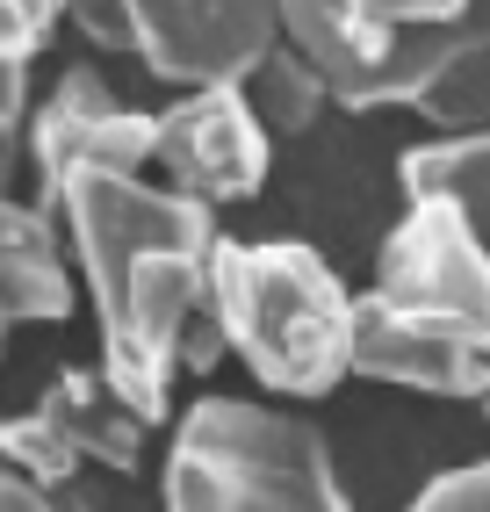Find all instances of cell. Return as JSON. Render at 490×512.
Masks as SVG:
<instances>
[{"instance_id":"obj_20","label":"cell","mask_w":490,"mask_h":512,"mask_svg":"<svg viewBox=\"0 0 490 512\" xmlns=\"http://www.w3.org/2000/svg\"><path fill=\"white\" fill-rule=\"evenodd\" d=\"M483 419H490V397H483Z\"/></svg>"},{"instance_id":"obj_11","label":"cell","mask_w":490,"mask_h":512,"mask_svg":"<svg viewBox=\"0 0 490 512\" xmlns=\"http://www.w3.org/2000/svg\"><path fill=\"white\" fill-rule=\"evenodd\" d=\"M37 419L65 440V455L80 469L101 462V469H137L145 462V440H152V419L109 383L101 368H65L51 375V390L37 397Z\"/></svg>"},{"instance_id":"obj_1","label":"cell","mask_w":490,"mask_h":512,"mask_svg":"<svg viewBox=\"0 0 490 512\" xmlns=\"http://www.w3.org/2000/svg\"><path fill=\"white\" fill-rule=\"evenodd\" d=\"M51 224L73 246V267L94 303L101 375L159 426L173 375H202L231 354L217 296H209L224 246L217 210L145 174H73L51 202Z\"/></svg>"},{"instance_id":"obj_12","label":"cell","mask_w":490,"mask_h":512,"mask_svg":"<svg viewBox=\"0 0 490 512\" xmlns=\"http://www.w3.org/2000/svg\"><path fill=\"white\" fill-rule=\"evenodd\" d=\"M0 303L15 311V325H51L73 311V267H65L58 224L15 195H0Z\"/></svg>"},{"instance_id":"obj_15","label":"cell","mask_w":490,"mask_h":512,"mask_svg":"<svg viewBox=\"0 0 490 512\" xmlns=\"http://www.w3.org/2000/svg\"><path fill=\"white\" fill-rule=\"evenodd\" d=\"M65 22V0H0V73H29V58Z\"/></svg>"},{"instance_id":"obj_17","label":"cell","mask_w":490,"mask_h":512,"mask_svg":"<svg viewBox=\"0 0 490 512\" xmlns=\"http://www.w3.org/2000/svg\"><path fill=\"white\" fill-rule=\"evenodd\" d=\"M65 22L80 29V37L94 51H116V58H137L130 44V15H123V0H65Z\"/></svg>"},{"instance_id":"obj_10","label":"cell","mask_w":490,"mask_h":512,"mask_svg":"<svg viewBox=\"0 0 490 512\" xmlns=\"http://www.w3.org/2000/svg\"><path fill=\"white\" fill-rule=\"evenodd\" d=\"M354 375L418 390V397H454V404L490 397V354H476L469 339H454L440 325L390 311L382 296H354Z\"/></svg>"},{"instance_id":"obj_2","label":"cell","mask_w":490,"mask_h":512,"mask_svg":"<svg viewBox=\"0 0 490 512\" xmlns=\"http://www.w3.org/2000/svg\"><path fill=\"white\" fill-rule=\"evenodd\" d=\"M209 296H217L224 347L267 397H325L354 375V296L296 238L274 246L224 238Z\"/></svg>"},{"instance_id":"obj_6","label":"cell","mask_w":490,"mask_h":512,"mask_svg":"<svg viewBox=\"0 0 490 512\" xmlns=\"http://www.w3.org/2000/svg\"><path fill=\"white\" fill-rule=\"evenodd\" d=\"M159 138V109L123 101L94 65H73L29 116V159H37V210L51 217L58 188L73 174H145Z\"/></svg>"},{"instance_id":"obj_9","label":"cell","mask_w":490,"mask_h":512,"mask_svg":"<svg viewBox=\"0 0 490 512\" xmlns=\"http://www.w3.org/2000/svg\"><path fill=\"white\" fill-rule=\"evenodd\" d=\"M382 37H426L433 73L411 101L440 138L490 130V0H346Z\"/></svg>"},{"instance_id":"obj_7","label":"cell","mask_w":490,"mask_h":512,"mask_svg":"<svg viewBox=\"0 0 490 512\" xmlns=\"http://www.w3.org/2000/svg\"><path fill=\"white\" fill-rule=\"evenodd\" d=\"M152 166H159V188L202 202V210H224V202H253L267 188L274 138L245 109L238 87H195L159 109Z\"/></svg>"},{"instance_id":"obj_18","label":"cell","mask_w":490,"mask_h":512,"mask_svg":"<svg viewBox=\"0 0 490 512\" xmlns=\"http://www.w3.org/2000/svg\"><path fill=\"white\" fill-rule=\"evenodd\" d=\"M22 116H29V80H22V73H0V152L15 145Z\"/></svg>"},{"instance_id":"obj_14","label":"cell","mask_w":490,"mask_h":512,"mask_svg":"<svg viewBox=\"0 0 490 512\" xmlns=\"http://www.w3.org/2000/svg\"><path fill=\"white\" fill-rule=\"evenodd\" d=\"M238 94H245V109L260 116L267 138H274V130H282V138H303V130L332 109V94L318 87V73H310V65H303L289 44H274V51L253 65V73H245Z\"/></svg>"},{"instance_id":"obj_19","label":"cell","mask_w":490,"mask_h":512,"mask_svg":"<svg viewBox=\"0 0 490 512\" xmlns=\"http://www.w3.org/2000/svg\"><path fill=\"white\" fill-rule=\"evenodd\" d=\"M8 332H15V311L0 303V354H8Z\"/></svg>"},{"instance_id":"obj_13","label":"cell","mask_w":490,"mask_h":512,"mask_svg":"<svg viewBox=\"0 0 490 512\" xmlns=\"http://www.w3.org/2000/svg\"><path fill=\"white\" fill-rule=\"evenodd\" d=\"M404 195H440L469 217V231L490 246V130L483 138H426L397 159Z\"/></svg>"},{"instance_id":"obj_16","label":"cell","mask_w":490,"mask_h":512,"mask_svg":"<svg viewBox=\"0 0 490 512\" xmlns=\"http://www.w3.org/2000/svg\"><path fill=\"white\" fill-rule=\"evenodd\" d=\"M404 512H490V462L433 476V484L418 491V498H411Z\"/></svg>"},{"instance_id":"obj_5","label":"cell","mask_w":490,"mask_h":512,"mask_svg":"<svg viewBox=\"0 0 490 512\" xmlns=\"http://www.w3.org/2000/svg\"><path fill=\"white\" fill-rule=\"evenodd\" d=\"M137 65L166 87H245L282 44V0H123Z\"/></svg>"},{"instance_id":"obj_3","label":"cell","mask_w":490,"mask_h":512,"mask_svg":"<svg viewBox=\"0 0 490 512\" xmlns=\"http://www.w3.org/2000/svg\"><path fill=\"white\" fill-rule=\"evenodd\" d=\"M166 512H346L325 433L260 397H202L173 426Z\"/></svg>"},{"instance_id":"obj_8","label":"cell","mask_w":490,"mask_h":512,"mask_svg":"<svg viewBox=\"0 0 490 512\" xmlns=\"http://www.w3.org/2000/svg\"><path fill=\"white\" fill-rule=\"evenodd\" d=\"M282 44L318 73L332 109H411L426 94V37H382L346 0H282Z\"/></svg>"},{"instance_id":"obj_4","label":"cell","mask_w":490,"mask_h":512,"mask_svg":"<svg viewBox=\"0 0 490 512\" xmlns=\"http://www.w3.org/2000/svg\"><path fill=\"white\" fill-rule=\"evenodd\" d=\"M390 311L440 325L490 354V246L469 231V217L440 195H404V217L382 238L375 289Z\"/></svg>"}]
</instances>
